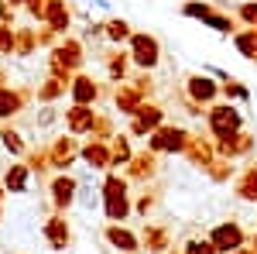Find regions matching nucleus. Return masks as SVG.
<instances>
[{"label":"nucleus","mask_w":257,"mask_h":254,"mask_svg":"<svg viewBox=\"0 0 257 254\" xmlns=\"http://www.w3.org/2000/svg\"><path fill=\"white\" fill-rule=\"evenodd\" d=\"M99 97H103V90H99V82L93 76H86V72H76L72 82H69V100L72 103H79V107H96Z\"/></svg>","instance_id":"obj_14"},{"label":"nucleus","mask_w":257,"mask_h":254,"mask_svg":"<svg viewBox=\"0 0 257 254\" xmlns=\"http://www.w3.org/2000/svg\"><path fill=\"white\" fill-rule=\"evenodd\" d=\"M0 144L7 148V155H14V158H24V155H28L24 137H21L18 131H11V127H4V131H0Z\"/></svg>","instance_id":"obj_35"},{"label":"nucleus","mask_w":257,"mask_h":254,"mask_svg":"<svg viewBox=\"0 0 257 254\" xmlns=\"http://www.w3.org/2000/svg\"><path fill=\"white\" fill-rule=\"evenodd\" d=\"M127 52H131V65L138 72H155L161 65V41L151 31H134L127 41Z\"/></svg>","instance_id":"obj_2"},{"label":"nucleus","mask_w":257,"mask_h":254,"mask_svg":"<svg viewBox=\"0 0 257 254\" xmlns=\"http://www.w3.org/2000/svg\"><path fill=\"white\" fill-rule=\"evenodd\" d=\"M206 134L213 137H230L243 131V110H240L237 103H230V100H223V103H213V107H206Z\"/></svg>","instance_id":"obj_1"},{"label":"nucleus","mask_w":257,"mask_h":254,"mask_svg":"<svg viewBox=\"0 0 257 254\" xmlns=\"http://www.w3.org/2000/svg\"><path fill=\"white\" fill-rule=\"evenodd\" d=\"M48 193H52V206H55V213H65V210L76 203V193H79V179L69 176V172H59V176L48 182Z\"/></svg>","instance_id":"obj_11"},{"label":"nucleus","mask_w":257,"mask_h":254,"mask_svg":"<svg viewBox=\"0 0 257 254\" xmlns=\"http://www.w3.org/2000/svg\"><path fill=\"white\" fill-rule=\"evenodd\" d=\"M55 120H59V110H55L52 103H45V107H41V114L35 117V127H41V131H45V127H52Z\"/></svg>","instance_id":"obj_42"},{"label":"nucleus","mask_w":257,"mask_h":254,"mask_svg":"<svg viewBox=\"0 0 257 254\" xmlns=\"http://www.w3.org/2000/svg\"><path fill=\"white\" fill-rule=\"evenodd\" d=\"M93 7H99V11H110V0H89Z\"/></svg>","instance_id":"obj_48"},{"label":"nucleus","mask_w":257,"mask_h":254,"mask_svg":"<svg viewBox=\"0 0 257 254\" xmlns=\"http://www.w3.org/2000/svg\"><path fill=\"white\" fill-rule=\"evenodd\" d=\"M182 107H185V114H189V117H206V107H199V103H192L189 97L182 100Z\"/></svg>","instance_id":"obj_44"},{"label":"nucleus","mask_w":257,"mask_h":254,"mask_svg":"<svg viewBox=\"0 0 257 254\" xmlns=\"http://www.w3.org/2000/svg\"><path fill=\"white\" fill-rule=\"evenodd\" d=\"M233 18H237L243 28H254L257 24V0H243L237 11H233Z\"/></svg>","instance_id":"obj_38"},{"label":"nucleus","mask_w":257,"mask_h":254,"mask_svg":"<svg viewBox=\"0 0 257 254\" xmlns=\"http://www.w3.org/2000/svg\"><path fill=\"white\" fill-rule=\"evenodd\" d=\"M141 251H148V254L172 251V230L165 223H144V230H141Z\"/></svg>","instance_id":"obj_17"},{"label":"nucleus","mask_w":257,"mask_h":254,"mask_svg":"<svg viewBox=\"0 0 257 254\" xmlns=\"http://www.w3.org/2000/svg\"><path fill=\"white\" fill-rule=\"evenodd\" d=\"M254 28H257V24H254Z\"/></svg>","instance_id":"obj_53"},{"label":"nucleus","mask_w":257,"mask_h":254,"mask_svg":"<svg viewBox=\"0 0 257 254\" xmlns=\"http://www.w3.org/2000/svg\"><path fill=\"white\" fill-rule=\"evenodd\" d=\"M103 213L110 223H123L134 216V199L131 193H113V196H103Z\"/></svg>","instance_id":"obj_21"},{"label":"nucleus","mask_w":257,"mask_h":254,"mask_svg":"<svg viewBox=\"0 0 257 254\" xmlns=\"http://www.w3.org/2000/svg\"><path fill=\"white\" fill-rule=\"evenodd\" d=\"M209 11H213V0H185L182 4V18L189 21H202Z\"/></svg>","instance_id":"obj_36"},{"label":"nucleus","mask_w":257,"mask_h":254,"mask_svg":"<svg viewBox=\"0 0 257 254\" xmlns=\"http://www.w3.org/2000/svg\"><path fill=\"white\" fill-rule=\"evenodd\" d=\"M189 137H192L189 127H182V124H168V120H165L158 131H151L144 141H148V148H151L155 155H185Z\"/></svg>","instance_id":"obj_3"},{"label":"nucleus","mask_w":257,"mask_h":254,"mask_svg":"<svg viewBox=\"0 0 257 254\" xmlns=\"http://www.w3.org/2000/svg\"><path fill=\"white\" fill-rule=\"evenodd\" d=\"M103 65H106V79L110 82H127V76H131V52H123L120 45H113L103 55Z\"/></svg>","instance_id":"obj_20"},{"label":"nucleus","mask_w":257,"mask_h":254,"mask_svg":"<svg viewBox=\"0 0 257 254\" xmlns=\"http://www.w3.org/2000/svg\"><path fill=\"white\" fill-rule=\"evenodd\" d=\"M45 24L65 38V31L72 28V11H69V4L65 0H48V11H45Z\"/></svg>","instance_id":"obj_22"},{"label":"nucleus","mask_w":257,"mask_h":254,"mask_svg":"<svg viewBox=\"0 0 257 254\" xmlns=\"http://www.w3.org/2000/svg\"><path fill=\"white\" fill-rule=\"evenodd\" d=\"M28 90H18V86H0V117H18L28 103Z\"/></svg>","instance_id":"obj_23"},{"label":"nucleus","mask_w":257,"mask_h":254,"mask_svg":"<svg viewBox=\"0 0 257 254\" xmlns=\"http://www.w3.org/2000/svg\"><path fill=\"white\" fill-rule=\"evenodd\" d=\"M76 203H79L82 210H96V206H103V196H99V186L93 182V168L79 176V193H76Z\"/></svg>","instance_id":"obj_26"},{"label":"nucleus","mask_w":257,"mask_h":254,"mask_svg":"<svg viewBox=\"0 0 257 254\" xmlns=\"http://www.w3.org/2000/svg\"><path fill=\"white\" fill-rule=\"evenodd\" d=\"M14 41H18L14 28L11 24H0V55H14Z\"/></svg>","instance_id":"obj_41"},{"label":"nucleus","mask_w":257,"mask_h":254,"mask_svg":"<svg viewBox=\"0 0 257 254\" xmlns=\"http://www.w3.org/2000/svg\"><path fill=\"white\" fill-rule=\"evenodd\" d=\"M113 134H117L113 114H99V110H96V120H93V131H89V137H96V141H110Z\"/></svg>","instance_id":"obj_34"},{"label":"nucleus","mask_w":257,"mask_h":254,"mask_svg":"<svg viewBox=\"0 0 257 254\" xmlns=\"http://www.w3.org/2000/svg\"><path fill=\"white\" fill-rule=\"evenodd\" d=\"M99 38H106V31H103V21H89V24L82 28V45H86V41H99Z\"/></svg>","instance_id":"obj_43"},{"label":"nucleus","mask_w":257,"mask_h":254,"mask_svg":"<svg viewBox=\"0 0 257 254\" xmlns=\"http://www.w3.org/2000/svg\"><path fill=\"white\" fill-rule=\"evenodd\" d=\"M185 161L192 165V168H199V172H206L213 161H216V141L209 134H192L189 137V144H185Z\"/></svg>","instance_id":"obj_9"},{"label":"nucleus","mask_w":257,"mask_h":254,"mask_svg":"<svg viewBox=\"0 0 257 254\" xmlns=\"http://www.w3.org/2000/svg\"><path fill=\"white\" fill-rule=\"evenodd\" d=\"M131 86H134V90H138V93H141L144 100H151V97H155V90H158V86H155V76H151V72H138V76L131 79Z\"/></svg>","instance_id":"obj_40"},{"label":"nucleus","mask_w":257,"mask_h":254,"mask_svg":"<svg viewBox=\"0 0 257 254\" xmlns=\"http://www.w3.org/2000/svg\"><path fill=\"white\" fill-rule=\"evenodd\" d=\"M28 182H31V168L14 161L7 172H4V189L7 193H28Z\"/></svg>","instance_id":"obj_28"},{"label":"nucleus","mask_w":257,"mask_h":254,"mask_svg":"<svg viewBox=\"0 0 257 254\" xmlns=\"http://www.w3.org/2000/svg\"><path fill=\"white\" fill-rule=\"evenodd\" d=\"M7 4H11V7H21V4H28V0H7Z\"/></svg>","instance_id":"obj_49"},{"label":"nucleus","mask_w":257,"mask_h":254,"mask_svg":"<svg viewBox=\"0 0 257 254\" xmlns=\"http://www.w3.org/2000/svg\"><path fill=\"white\" fill-rule=\"evenodd\" d=\"M131 158H134V148H131V134H117L110 137V168H127L131 165Z\"/></svg>","instance_id":"obj_24"},{"label":"nucleus","mask_w":257,"mask_h":254,"mask_svg":"<svg viewBox=\"0 0 257 254\" xmlns=\"http://www.w3.org/2000/svg\"><path fill=\"white\" fill-rule=\"evenodd\" d=\"M161 124H165V107L155 103V100H144L141 110L131 117V124H127V134L131 137H148L151 131H158Z\"/></svg>","instance_id":"obj_4"},{"label":"nucleus","mask_w":257,"mask_h":254,"mask_svg":"<svg viewBox=\"0 0 257 254\" xmlns=\"http://www.w3.org/2000/svg\"><path fill=\"white\" fill-rule=\"evenodd\" d=\"M161 206V189H155V186H144L138 193V199H134V216H141V220H148V216L155 213Z\"/></svg>","instance_id":"obj_27"},{"label":"nucleus","mask_w":257,"mask_h":254,"mask_svg":"<svg viewBox=\"0 0 257 254\" xmlns=\"http://www.w3.org/2000/svg\"><path fill=\"white\" fill-rule=\"evenodd\" d=\"M65 93H69V82H62V79L48 76V79L38 86V103H55V100H62Z\"/></svg>","instance_id":"obj_32"},{"label":"nucleus","mask_w":257,"mask_h":254,"mask_svg":"<svg viewBox=\"0 0 257 254\" xmlns=\"http://www.w3.org/2000/svg\"><path fill=\"white\" fill-rule=\"evenodd\" d=\"M161 172L158 165V155L151 151V148H144V151H134V158H131V165L123 168V176L131 179V186L138 182V186H148V182H155Z\"/></svg>","instance_id":"obj_6"},{"label":"nucleus","mask_w":257,"mask_h":254,"mask_svg":"<svg viewBox=\"0 0 257 254\" xmlns=\"http://www.w3.org/2000/svg\"><path fill=\"white\" fill-rule=\"evenodd\" d=\"M185 97L192 100V103H199V107H213L219 100V82L209 72H192V76H185Z\"/></svg>","instance_id":"obj_5"},{"label":"nucleus","mask_w":257,"mask_h":254,"mask_svg":"<svg viewBox=\"0 0 257 254\" xmlns=\"http://www.w3.org/2000/svg\"><path fill=\"white\" fill-rule=\"evenodd\" d=\"M0 220H4V206H0Z\"/></svg>","instance_id":"obj_52"},{"label":"nucleus","mask_w":257,"mask_h":254,"mask_svg":"<svg viewBox=\"0 0 257 254\" xmlns=\"http://www.w3.org/2000/svg\"><path fill=\"white\" fill-rule=\"evenodd\" d=\"M202 28H213L216 35H223V38H233V35H237V18H233L230 11H219V7H213V11L202 18Z\"/></svg>","instance_id":"obj_25"},{"label":"nucleus","mask_w":257,"mask_h":254,"mask_svg":"<svg viewBox=\"0 0 257 254\" xmlns=\"http://www.w3.org/2000/svg\"><path fill=\"white\" fill-rule=\"evenodd\" d=\"M93 120H96V107H79V103H72V107L65 110V131L72 137H89Z\"/></svg>","instance_id":"obj_16"},{"label":"nucleus","mask_w":257,"mask_h":254,"mask_svg":"<svg viewBox=\"0 0 257 254\" xmlns=\"http://www.w3.org/2000/svg\"><path fill=\"white\" fill-rule=\"evenodd\" d=\"M254 62H257V59H254Z\"/></svg>","instance_id":"obj_54"},{"label":"nucleus","mask_w":257,"mask_h":254,"mask_svg":"<svg viewBox=\"0 0 257 254\" xmlns=\"http://www.w3.org/2000/svg\"><path fill=\"white\" fill-rule=\"evenodd\" d=\"M48 161H52V168L69 172V168L79 161V137H72L69 131L62 137H55V141L48 144Z\"/></svg>","instance_id":"obj_8"},{"label":"nucleus","mask_w":257,"mask_h":254,"mask_svg":"<svg viewBox=\"0 0 257 254\" xmlns=\"http://www.w3.org/2000/svg\"><path fill=\"white\" fill-rule=\"evenodd\" d=\"M165 254H182V251H165Z\"/></svg>","instance_id":"obj_51"},{"label":"nucleus","mask_w":257,"mask_h":254,"mask_svg":"<svg viewBox=\"0 0 257 254\" xmlns=\"http://www.w3.org/2000/svg\"><path fill=\"white\" fill-rule=\"evenodd\" d=\"M202 72H209V76L216 79V82H226V79H233V76H230V72H223L219 65H202Z\"/></svg>","instance_id":"obj_45"},{"label":"nucleus","mask_w":257,"mask_h":254,"mask_svg":"<svg viewBox=\"0 0 257 254\" xmlns=\"http://www.w3.org/2000/svg\"><path fill=\"white\" fill-rule=\"evenodd\" d=\"M233 48H237L243 59H257V28H243V31H237L233 35Z\"/></svg>","instance_id":"obj_31"},{"label":"nucleus","mask_w":257,"mask_h":254,"mask_svg":"<svg viewBox=\"0 0 257 254\" xmlns=\"http://www.w3.org/2000/svg\"><path fill=\"white\" fill-rule=\"evenodd\" d=\"M250 247H254V251H257V230H254V237H250Z\"/></svg>","instance_id":"obj_50"},{"label":"nucleus","mask_w":257,"mask_h":254,"mask_svg":"<svg viewBox=\"0 0 257 254\" xmlns=\"http://www.w3.org/2000/svg\"><path fill=\"white\" fill-rule=\"evenodd\" d=\"M18 41H14V55H31L35 52V45H38V35L31 31V28H24V31H14Z\"/></svg>","instance_id":"obj_37"},{"label":"nucleus","mask_w":257,"mask_h":254,"mask_svg":"<svg viewBox=\"0 0 257 254\" xmlns=\"http://www.w3.org/2000/svg\"><path fill=\"white\" fill-rule=\"evenodd\" d=\"M254 155V134L250 131H237L230 137H216V158H226V161H240V158Z\"/></svg>","instance_id":"obj_10"},{"label":"nucleus","mask_w":257,"mask_h":254,"mask_svg":"<svg viewBox=\"0 0 257 254\" xmlns=\"http://www.w3.org/2000/svg\"><path fill=\"white\" fill-rule=\"evenodd\" d=\"M103 240L120 254H141V234H134L127 223H106L103 227Z\"/></svg>","instance_id":"obj_12"},{"label":"nucleus","mask_w":257,"mask_h":254,"mask_svg":"<svg viewBox=\"0 0 257 254\" xmlns=\"http://www.w3.org/2000/svg\"><path fill=\"white\" fill-rule=\"evenodd\" d=\"M209 240H213V247L219 254H230V251H237V247H247V230L240 227L237 220H223V223H216L209 230Z\"/></svg>","instance_id":"obj_7"},{"label":"nucleus","mask_w":257,"mask_h":254,"mask_svg":"<svg viewBox=\"0 0 257 254\" xmlns=\"http://www.w3.org/2000/svg\"><path fill=\"white\" fill-rule=\"evenodd\" d=\"M233 196L257 206V161H247L237 176H233Z\"/></svg>","instance_id":"obj_19"},{"label":"nucleus","mask_w":257,"mask_h":254,"mask_svg":"<svg viewBox=\"0 0 257 254\" xmlns=\"http://www.w3.org/2000/svg\"><path fill=\"white\" fill-rule=\"evenodd\" d=\"M182 254H219L213 247V240L209 237H192V240H185L182 244Z\"/></svg>","instance_id":"obj_39"},{"label":"nucleus","mask_w":257,"mask_h":254,"mask_svg":"<svg viewBox=\"0 0 257 254\" xmlns=\"http://www.w3.org/2000/svg\"><path fill=\"white\" fill-rule=\"evenodd\" d=\"M79 161L93 172H106L110 168V141H96V137H86L79 144Z\"/></svg>","instance_id":"obj_13"},{"label":"nucleus","mask_w":257,"mask_h":254,"mask_svg":"<svg viewBox=\"0 0 257 254\" xmlns=\"http://www.w3.org/2000/svg\"><path fill=\"white\" fill-rule=\"evenodd\" d=\"M41 234H45V240H48L52 251H65V247L72 244V230H69L65 213H52L45 223H41Z\"/></svg>","instance_id":"obj_15"},{"label":"nucleus","mask_w":257,"mask_h":254,"mask_svg":"<svg viewBox=\"0 0 257 254\" xmlns=\"http://www.w3.org/2000/svg\"><path fill=\"white\" fill-rule=\"evenodd\" d=\"M202 176L209 179L213 186H226L230 179L237 176V161H226V158H216V161H213V165H209V168H206Z\"/></svg>","instance_id":"obj_30"},{"label":"nucleus","mask_w":257,"mask_h":254,"mask_svg":"<svg viewBox=\"0 0 257 254\" xmlns=\"http://www.w3.org/2000/svg\"><path fill=\"white\" fill-rule=\"evenodd\" d=\"M141 103H144V97H141L138 90H134V86H131V79H127V82H117V86H113V110H117L120 117H134V114H138L141 110Z\"/></svg>","instance_id":"obj_18"},{"label":"nucleus","mask_w":257,"mask_h":254,"mask_svg":"<svg viewBox=\"0 0 257 254\" xmlns=\"http://www.w3.org/2000/svg\"><path fill=\"white\" fill-rule=\"evenodd\" d=\"M219 97L230 103H250V90L240 79H226V82H219Z\"/></svg>","instance_id":"obj_33"},{"label":"nucleus","mask_w":257,"mask_h":254,"mask_svg":"<svg viewBox=\"0 0 257 254\" xmlns=\"http://www.w3.org/2000/svg\"><path fill=\"white\" fill-rule=\"evenodd\" d=\"M0 24H14V7L7 0H0Z\"/></svg>","instance_id":"obj_46"},{"label":"nucleus","mask_w":257,"mask_h":254,"mask_svg":"<svg viewBox=\"0 0 257 254\" xmlns=\"http://www.w3.org/2000/svg\"><path fill=\"white\" fill-rule=\"evenodd\" d=\"M103 31H106V41H110V45H127L131 35H134V28H131V21H127V18L103 21Z\"/></svg>","instance_id":"obj_29"},{"label":"nucleus","mask_w":257,"mask_h":254,"mask_svg":"<svg viewBox=\"0 0 257 254\" xmlns=\"http://www.w3.org/2000/svg\"><path fill=\"white\" fill-rule=\"evenodd\" d=\"M240 4H243V0H213V7H233V11H237Z\"/></svg>","instance_id":"obj_47"}]
</instances>
